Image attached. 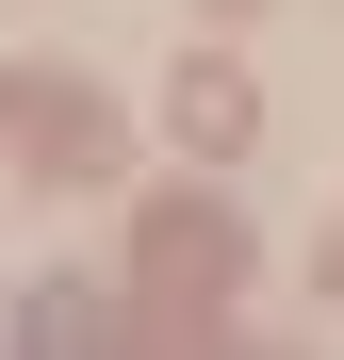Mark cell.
Masks as SVG:
<instances>
[{
	"label": "cell",
	"instance_id": "6da1fadb",
	"mask_svg": "<svg viewBox=\"0 0 344 360\" xmlns=\"http://www.w3.org/2000/svg\"><path fill=\"white\" fill-rule=\"evenodd\" d=\"M164 115H181V148H246V82H229V66H181V98H164Z\"/></svg>",
	"mask_w": 344,
	"mask_h": 360
},
{
	"label": "cell",
	"instance_id": "7a4b0ae2",
	"mask_svg": "<svg viewBox=\"0 0 344 360\" xmlns=\"http://www.w3.org/2000/svg\"><path fill=\"white\" fill-rule=\"evenodd\" d=\"M328 278H344V229H328Z\"/></svg>",
	"mask_w": 344,
	"mask_h": 360
},
{
	"label": "cell",
	"instance_id": "3957f363",
	"mask_svg": "<svg viewBox=\"0 0 344 360\" xmlns=\"http://www.w3.org/2000/svg\"><path fill=\"white\" fill-rule=\"evenodd\" d=\"M213 17H246V0H213Z\"/></svg>",
	"mask_w": 344,
	"mask_h": 360
}]
</instances>
